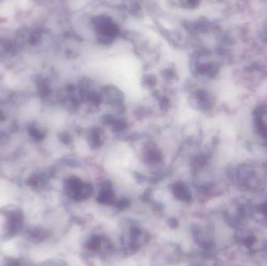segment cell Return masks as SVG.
<instances>
[{"mask_svg":"<svg viewBox=\"0 0 267 266\" xmlns=\"http://www.w3.org/2000/svg\"><path fill=\"white\" fill-rule=\"evenodd\" d=\"M173 192L176 198L184 202H189L190 200V190L184 184H175L173 188Z\"/></svg>","mask_w":267,"mask_h":266,"instance_id":"6da1fadb","label":"cell"},{"mask_svg":"<svg viewBox=\"0 0 267 266\" xmlns=\"http://www.w3.org/2000/svg\"><path fill=\"white\" fill-rule=\"evenodd\" d=\"M264 38H265L266 42H267V23L264 28Z\"/></svg>","mask_w":267,"mask_h":266,"instance_id":"3957f363","label":"cell"},{"mask_svg":"<svg viewBox=\"0 0 267 266\" xmlns=\"http://www.w3.org/2000/svg\"><path fill=\"white\" fill-rule=\"evenodd\" d=\"M101 246V240L98 236H94L88 242V248L92 250H97Z\"/></svg>","mask_w":267,"mask_h":266,"instance_id":"7a4b0ae2","label":"cell"}]
</instances>
